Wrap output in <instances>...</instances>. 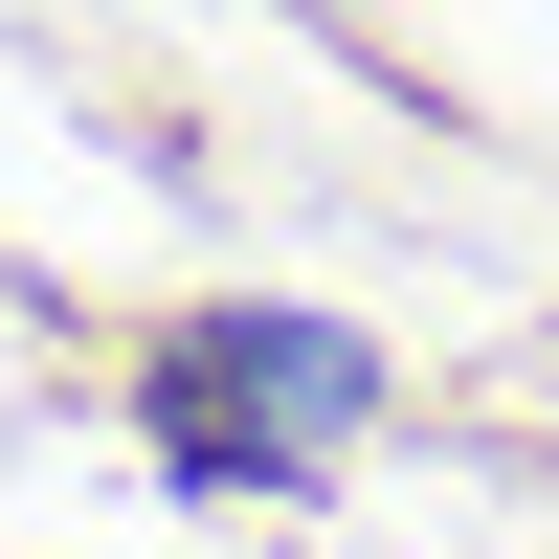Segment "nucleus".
Segmentation results:
<instances>
[{
	"label": "nucleus",
	"instance_id": "f257e3e1",
	"mask_svg": "<svg viewBox=\"0 0 559 559\" xmlns=\"http://www.w3.org/2000/svg\"><path fill=\"white\" fill-rule=\"evenodd\" d=\"M358 403H381V358H358L336 313H202V336L157 358V471L269 515V492H313V448H336Z\"/></svg>",
	"mask_w": 559,
	"mask_h": 559
}]
</instances>
